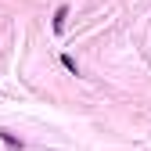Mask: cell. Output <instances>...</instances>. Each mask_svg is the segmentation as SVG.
Returning <instances> with one entry per match:
<instances>
[{
	"label": "cell",
	"mask_w": 151,
	"mask_h": 151,
	"mask_svg": "<svg viewBox=\"0 0 151 151\" xmlns=\"http://www.w3.org/2000/svg\"><path fill=\"white\" fill-rule=\"evenodd\" d=\"M65 18H68V7H58V11H54V32L65 29Z\"/></svg>",
	"instance_id": "obj_1"
},
{
	"label": "cell",
	"mask_w": 151,
	"mask_h": 151,
	"mask_svg": "<svg viewBox=\"0 0 151 151\" xmlns=\"http://www.w3.org/2000/svg\"><path fill=\"white\" fill-rule=\"evenodd\" d=\"M0 140H4V144H7L11 151H22V140H18V137H11L7 129H0Z\"/></svg>",
	"instance_id": "obj_2"
}]
</instances>
